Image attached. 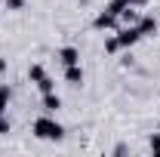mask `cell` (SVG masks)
<instances>
[{"label":"cell","instance_id":"obj_1","mask_svg":"<svg viewBox=\"0 0 160 157\" xmlns=\"http://www.w3.org/2000/svg\"><path fill=\"white\" fill-rule=\"evenodd\" d=\"M31 133L37 139H43V142H62V139H65V126H62L52 114H40V117L34 120V126H31Z\"/></svg>","mask_w":160,"mask_h":157},{"label":"cell","instance_id":"obj_2","mask_svg":"<svg viewBox=\"0 0 160 157\" xmlns=\"http://www.w3.org/2000/svg\"><path fill=\"white\" fill-rule=\"evenodd\" d=\"M139 40H142L139 25H120V28H117V43H120V49H132Z\"/></svg>","mask_w":160,"mask_h":157},{"label":"cell","instance_id":"obj_3","mask_svg":"<svg viewBox=\"0 0 160 157\" xmlns=\"http://www.w3.org/2000/svg\"><path fill=\"white\" fill-rule=\"evenodd\" d=\"M92 28H96V31H114V28H120V19H117V16H111L108 9H102L99 16L92 19Z\"/></svg>","mask_w":160,"mask_h":157},{"label":"cell","instance_id":"obj_4","mask_svg":"<svg viewBox=\"0 0 160 157\" xmlns=\"http://www.w3.org/2000/svg\"><path fill=\"white\" fill-rule=\"evenodd\" d=\"M56 59H59L62 68H68V65H80V49H77V46H62L59 53H56Z\"/></svg>","mask_w":160,"mask_h":157},{"label":"cell","instance_id":"obj_5","mask_svg":"<svg viewBox=\"0 0 160 157\" xmlns=\"http://www.w3.org/2000/svg\"><path fill=\"white\" fill-rule=\"evenodd\" d=\"M40 105H43V111H46V114H56V111L62 108V99L56 96V89H52V93H43Z\"/></svg>","mask_w":160,"mask_h":157},{"label":"cell","instance_id":"obj_6","mask_svg":"<svg viewBox=\"0 0 160 157\" xmlns=\"http://www.w3.org/2000/svg\"><path fill=\"white\" fill-rule=\"evenodd\" d=\"M157 19H154V16H142L139 19V31H142V37H154V34H157Z\"/></svg>","mask_w":160,"mask_h":157},{"label":"cell","instance_id":"obj_7","mask_svg":"<svg viewBox=\"0 0 160 157\" xmlns=\"http://www.w3.org/2000/svg\"><path fill=\"white\" fill-rule=\"evenodd\" d=\"M65 83L80 86V83H83V68H80V65H68V68H65Z\"/></svg>","mask_w":160,"mask_h":157},{"label":"cell","instance_id":"obj_8","mask_svg":"<svg viewBox=\"0 0 160 157\" xmlns=\"http://www.w3.org/2000/svg\"><path fill=\"white\" fill-rule=\"evenodd\" d=\"M117 19H120V25H139L142 16H139V9H136V6H126V9L120 13Z\"/></svg>","mask_w":160,"mask_h":157},{"label":"cell","instance_id":"obj_9","mask_svg":"<svg viewBox=\"0 0 160 157\" xmlns=\"http://www.w3.org/2000/svg\"><path fill=\"white\" fill-rule=\"evenodd\" d=\"M43 77H46L43 65H31V68H28V80H31V83H37V80H43Z\"/></svg>","mask_w":160,"mask_h":157},{"label":"cell","instance_id":"obj_10","mask_svg":"<svg viewBox=\"0 0 160 157\" xmlns=\"http://www.w3.org/2000/svg\"><path fill=\"white\" fill-rule=\"evenodd\" d=\"M9 99H12V89H9L6 83H0V111H6V105H9Z\"/></svg>","mask_w":160,"mask_h":157},{"label":"cell","instance_id":"obj_11","mask_svg":"<svg viewBox=\"0 0 160 157\" xmlns=\"http://www.w3.org/2000/svg\"><path fill=\"white\" fill-rule=\"evenodd\" d=\"M34 86H37L40 96H43V93H52V89H56V80H52V77H43V80H37Z\"/></svg>","mask_w":160,"mask_h":157},{"label":"cell","instance_id":"obj_12","mask_svg":"<svg viewBox=\"0 0 160 157\" xmlns=\"http://www.w3.org/2000/svg\"><path fill=\"white\" fill-rule=\"evenodd\" d=\"M105 53H108V56H114V53H120V43H117V34H114V37H108V40H105Z\"/></svg>","mask_w":160,"mask_h":157},{"label":"cell","instance_id":"obj_13","mask_svg":"<svg viewBox=\"0 0 160 157\" xmlns=\"http://www.w3.org/2000/svg\"><path fill=\"white\" fill-rule=\"evenodd\" d=\"M3 9H6V13H19V9H25V0H6Z\"/></svg>","mask_w":160,"mask_h":157},{"label":"cell","instance_id":"obj_14","mask_svg":"<svg viewBox=\"0 0 160 157\" xmlns=\"http://www.w3.org/2000/svg\"><path fill=\"white\" fill-rule=\"evenodd\" d=\"M148 148H151V154L160 157V133H154V136L148 139Z\"/></svg>","mask_w":160,"mask_h":157},{"label":"cell","instance_id":"obj_15","mask_svg":"<svg viewBox=\"0 0 160 157\" xmlns=\"http://www.w3.org/2000/svg\"><path fill=\"white\" fill-rule=\"evenodd\" d=\"M12 126H9V117H6V111H0V136H6Z\"/></svg>","mask_w":160,"mask_h":157},{"label":"cell","instance_id":"obj_16","mask_svg":"<svg viewBox=\"0 0 160 157\" xmlns=\"http://www.w3.org/2000/svg\"><path fill=\"white\" fill-rule=\"evenodd\" d=\"M3 71H6V62H3V59H0V74H3Z\"/></svg>","mask_w":160,"mask_h":157},{"label":"cell","instance_id":"obj_17","mask_svg":"<svg viewBox=\"0 0 160 157\" xmlns=\"http://www.w3.org/2000/svg\"><path fill=\"white\" fill-rule=\"evenodd\" d=\"M0 16H3V6H0Z\"/></svg>","mask_w":160,"mask_h":157},{"label":"cell","instance_id":"obj_18","mask_svg":"<svg viewBox=\"0 0 160 157\" xmlns=\"http://www.w3.org/2000/svg\"><path fill=\"white\" fill-rule=\"evenodd\" d=\"M157 133H160V123H157Z\"/></svg>","mask_w":160,"mask_h":157}]
</instances>
